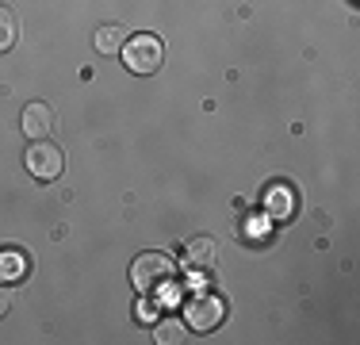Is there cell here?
<instances>
[{
  "mask_svg": "<svg viewBox=\"0 0 360 345\" xmlns=\"http://www.w3.org/2000/svg\"><path fill=\"white\" fill-rule=\"evenodd\" d=\"M222 318H226V299L222 296L203 291V296H192L184 303V322H188V330H195V334H211Z\"/></svg>",
  "mask_w": 360,
  "mask_h": 345,
  "instance_id": "obj_3",
  "label": "cell"
},
{
  "mask_svg": "<svg viewBox=\"0 0 360 345\" xmlns=\"http://www.w3.org/2000/svg\"><path fill=\"white\" fill-rule=\"evenodd\" d=\"M264 200H269V211L276 215V219H288V211H291V192H288L284 184L269 188V196H264Z\"/></svg>",
  "mask_w": 360,
  "mask_h": 345,
  "instance_id": "obj_11",
  "label": "cell"
},
{
  "mask_svg": "<svg viewBox=\"0 0 360 345\" xmlns=\"http://www.w3.org/2000/svg\"><path fill=\"white\" fill-rule=\"evenodd\" d=\"M27 272H31V257L23 253L20 246L0 249V280H4V284H15V280H23Z\"/></svg>",
  "mask_w": 360,
  "mask_h": 345,
  "instance_id": "obj_6",
  "label": "cell"
},
{
  "mask_svg": "<svg viewBox=\"0 0 360 345\" xmlns=\"http://www.w3.org/2000/svg\"><path fill=\"white\" fill-rule=\"evenodd\" d=\"M23 165H27V172L35 180H58L65 169V153H62V146L46 142V138H35L27 158H23Z\"/></svg>",
  "mask_w": 360,
  "mask_h": 345,
  "instance_id": "obj_4",
  "label": "cell"
},
{
  "mask_svg": "<svg viewBox=\"0 0 360 345\" xmlns=\"http://www.w3.org/2000/svg\"><path fill=\"white\" fill-rule=\"evenodd\" d=\"M92 42H96L100 54H119V50H123V42H127V31L119 27V23H104V27L92 34Z\"/></svg>",
  "mask_w": 360,
  "mask_h": 345,
  "instance_id": "obj_8",
  "label": "cell"
},
{
  "mask_svg": "<svg viewBox=\"0 0 360 345\" xmlns=\"http://www.w3.org/2000/svg\"><path fill=\"white\" fill-rule=\"evenodd\" d=\"M123 65L131 69V73H139V77H150V73H158L161 62H165V42L158 39V34H150V31H139V34H127V42H123Z\"/></svg>",
  "mask_w": 360,
  "mask_h": 345,
  "instance_id": "obj_1",
  "label": "cell"
},
{
  "mask_svg": "<svg viewBox=\"0 0 360 345\" xmlns=\"http://www.w3.org/2000/svg\"><path fill=\"white\" fill-rule=\"evenodd\" d=\"M15 39H20V23H15L12 8L0 4V54H4V50H12Z\"/></svg>",
  "mask_w": 360,
  "mask_h": 345,
  "instance_id": "obj_9",
  "label": "cell"
},
{
  "mask_svg": "<svg viewBox=\"0 0 360 345\" xmlns=\"http://www.w3.org/2000/svg\"><path fill=\"white\" fill-rule=\"evenodd\" d=\"M153 338H158L161 345H176V341H184V322H180V318H165V322H158Z\"/></svg>",
  "mask_w": 360,
  "mask_h": 345,
  "instance_id": "obj_10",
  "label": "cell"
},
{
  "mask_svg": "<svg viewBox=\"0 0 360 345\" xmlns=\"http://www.w3.org/2000/svg\"><path fill=\"white\" fill-rule=\"evenodd\" d=\"M50 131H54V108L42 100H31L23 108V134L35 142V138H50Z\"/></svg>",
  "mask_w": 360,
  "mask_h": 345,
  "instance_id": "obj_5",
  "label": "cell"
},
{
  "mask_svg": "<svg viewBox=\"0 0 360 345\" xmlns=\"http://www.w3.org/2000/svg\"><path fill=\"white\" fill-rule=\"evenodd\" d=\"M184 261L192 265V269H215L219 261V242L215 238H192L184 249Z\"/></svg>",
  "mask_w": 360,
  "mask_h": 345,
  "instance_id": "obj_7",
  "label": "cell"
},
{
  "mask_svg": "<svg viewBox=\"0 0 360 345\" xmlns=\"http://www.w3.org/2000/svg\"><path fill=\"white\" fill-rule=\"evenodd\" d=\"M8 307H12V296H8V291H4V288H0V318H4V315H8Z\"/></svg>",
  "mask_w": 360,
  "mask_h": 345,
  "instance_id": "obj_12",
  "label": "cell"
},
{
  "mask_svg": "<svg viewBox=\"0 0 360 345\" xmlns=\"http://www.w3.org/2000/svg\"><path fill=\"white\" fill-rule=\"evenodd\" d=\"M176 276V261L161 249H150V253H139L131 265V284L142 291V296H153L158 288H165Z\"/></svg>",
  "mask_w": 360,
  "mask_h": 345,
  "instance_id": "obj_2",
  "label": "cell"
}]
</instances>
